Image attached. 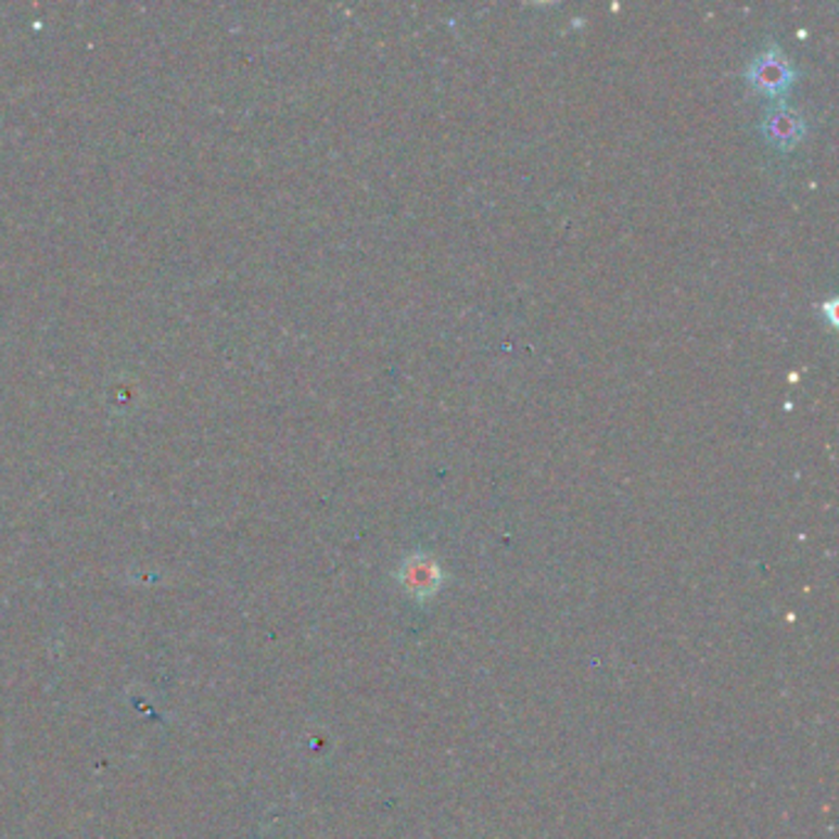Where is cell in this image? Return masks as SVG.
<instances>
[{
  "mask_svg": "<svg viewBox=\"0 0 839 839\" xmlns=\"http://www.w3.org/2000/svg\"><path fill=\"white\" fill-rule=\"evenodd\" d=\"M749 85L771 99H780L796 81V69L790 60L778 48H768L755 58L746 69Z\"/></svg>",
  "mask_w": 839,
  "mask_h": 839,
  "instance_id": "1",
  "label": "cell"
},
{
  "mask_svg": "<svg viewBox=\"0 0 839 839\" xmlns=\"http://www.w3.org/2000/svg\"><path fill=\"white\" fill-rule=\"evenodd\" d=\"M763 136L771 145H776L778 151H790L792 145H798L805 136V122L802 116L786 104L773 106L763 118Z\"/></svg>",
  "mask_w": 839,
  "mask_h": 839,
  "instance_id": "2",
  "label": "cell"
},
{
  "mask_svg": "<svg viewBox=\"0 0 839 839\" xmlns=\"http://www.w3.org/2000/svg\"><path fill=\"white\" fill-rule=\"evenodd\" d=\"M404 579H407L409 586H419V588H429L436 584L438 579V569L436 564H433L431 559H423V557H417V559H409L407 567H404Z\"/></svg>",
  "mask_w": 839,
  "mask_h": 839,
  "instance_id": "3",
  "label": "cell"
},
{
  "mask_svg": "<svg viewBox=\"0 0 839 839\" xmlns=\"http://www.w3.org/2000/svg\"><path fill=\"white\" fill-rule=\"evenodd\" d=\"M825 310H827V318L832 320V326H837V316H835V313H837V303H835V301H829L827 306H825Z\"/></svg>",
  "mask_w": 839,
  "mask_h": 839,
  "instance_id": "4",
  "label": "cell"
}]
</instances>
